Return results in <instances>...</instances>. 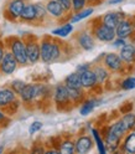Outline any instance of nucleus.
<instances>
[{
    "instance_id": "nucleus-18",
    "label": "nucleus",
    "mask_w": 135,
    "mask_h": 154,
    "mask_svg": "<svg viewBox=\"0 0 135 154\" xmlns=\"http://www.w3.org/2000/svg\"><path fill=\"white\" fill-rule=\"evenodd\" d=\"M120 57L125 63L135 62V46L133 44H125L120 49Z\"/></svg>"
},
{
    "instance_id": "nucleus-23",
    "label": "nucleus",
    "mask_w": 135,
    "mask_h": 154,
    "mask_svg": "<svg viewBox=\"0 0 135 154\" xmlns=\"http://www.w3.org/2000/svg\"><path fill=\"white\" fill-rule=\"evenodd\" d=\"M93 13H94V9H93V8H84V9H82L81 11L74 13V14L71 16L70 23H72V24L80 23V21L84 20V19H87L88 16H91Z\"/></svg>"
},
{
    "instance_id": "nucleus-11",
    "label": "nucleus",
    "mask_w": 135,
    "mask_h": 154,
    "mask_svg": "<svg viewBox=\"0 0 135 154\" xmlns=\"http://www.w3.org/2000/svg\"><path fill=\"white\" fill-rule=\"evenodd\" d=\"M80 75H81V81H82V87L83 88L91 90V88L97 86L98 80H97V76H95L94 70H92V69L86 70V71L81 72Z\"/></svg>"
},
{
    "instance_id": "nucleus-41",
    "label": "nucleus",
    "mask_w": 135,
    "mask_h": 154,
    "mask_svg": "<svg viewBox=\"0 0 135 154\" xmlns=\"http://www.w3.org/2000/svg\"><path fill=\"white\" fill-rule=\"evenodd\" d=\"M4 152V147H0V153H3Z\"/></svg>"
},
{
    "instance_id": "nucleus-30",
    "label": "nucleus",
    "mask_w": 135,
    "mask_h": 154,
    "mask_svg": "<svg viewBox=\"0 0 135 154\" xmlns=\"http://www.w3.org/2000/svg\"><path fill=\"white\" fill-rule=\"evenodd\" d=\"M68 93H70L71 102H78L83 98L82 88H68Z\"/></svg>"
},
{
    "instance_id": "nucleus-22",
    "label": "nucleus",
    "mask_w": 135,
    "mask_h": 154,
    "mask_svg": "<svg viewBox=\"0 0 135 154\" xmlns=\"http://www.w3.org/2000/svg\"><path fill=\"white\" fill-rule=\"evenodd\" d=\"M99 101L98 100H95V98H89V100H86L82 102V106H81V108H80V113L82 116H88L91 114L94 108L98 106Z\"/></svg>"
},
{
    "instance_id": "nucleus-26",
    "label": "nucleus",
    "mask_w": 135,
    "mask_h": 154,
    "mask_svg": "<svg viewBox=\"0 0 135 154\" xmlns=\"http://www.w3.org/2000/svg\"><path fill=\"white\" fill-rule=\"evenodd\" d=\"M92 134H93V139L95 142V144H97V148H98V152L100 154H105L107 153V146H105V142L104 139L100 137V134L97 129H92Z\"/></svg>"
},
{
    "instance_id": "nucleus-38",
    "label": "nucleus",
    "mask_w": 135,
    "mask_h": 154,
    "mask_svg": "<svg viewBox=\"0 0 135 154\" xmlns=\"http://www.w3.org/2000/svg\"><path fill=\"white\" fill-rule=\"evenodd\" d=\"M5 52H6V51H5V49H4V42L0 41V63H2V60H3Z\"/></svg>"
},
{
    "instance_id": "nucleus-33",
    "label": "nucleus",
    "mask_w": 135,
    "mask_h": 154,
    "mask_svg": "<svg viewBox=\"0 0 135 154\" xmlns=\"http://www.w3.org/2000/svg\"><path fill=\"white\" fill-rule=\"evenodd\" d=\"M87 4V0H72V10L73 13H78L82 9H84Z\"/></svg>"
},
{
    "instance_id": "nucleus-4",
    "label": "nucleus",
    "mask_w": 135,
    "mask_h": 154,
    "mask_svg": "<svg viewBox=\"0 0 135 154\" xmlns=\"http://www.w3.org/2000/svg\"><path fill=\"white\" fill-rule=\"evenodd\" d=\"M93 36L100 42H112L117 37V34H115V29H112L102 23L94 27Z\"/></svg>"
},
{
    "instance_id": "nucleus-7",
    "label": "nucleus",
    "mask_w": 135,
    "mask_h": 154,
    "mask_svg": "<svg viewBox=\"0 0 135 154\" xmlns=\"http://www.w3.org/2000/svg\"><path fill=\"white\" fill-rule=\"evenodd\" d=\"M124 61L122 60V57L119 54H115V52H109V54H105L104 55V59H103V65L107 67L109 71L113 72H117L120 71L123 69V65Z\"/></svg>"
},
{
    "instance_id": "nucleus-36",
    "label": "nucleus",
    "mask_w": 135,
    "mask_h": 154,
    "mask_svg": "<svg viewBox=\"0 0 135 154\" xmlns=\"http://www.w3.org/2000/svg\"><path fill=\"white\" fill-rule=\"evenodd\" d=\"M64 9V11L66 13H68L72 10V0H57Z\"/></svg>"
},
{
    "instance_id": "nucleus-6",
    "label": "nucleus",
    "mask_w": 135,
    "mask_h": 154,
    "mask_svg": "<svg viewBox=\"0 0 135 154\" xmlns=\"http://www.w3.org/2000/svg\"><path fill=\"white\" fill-rule=\"evenodd\" d=\"M26 42V52H27V59L28 63H36L38 60H41V51H40V44L37 42L35 37H28Z\"/></svg>"
},
{
    "instance_id": "nucleus-34",
    "label": "nucleus",
    "mask_w": 135,
    "mask_h": 154,
    "mask_svg": "<svg viewBox=\"0 0 135 154\" xmlns=\"http://www.w3.org/2000/svg\"><path fill=\"white\" fill-rule=\"evenodd\" d=\"M42 122H40V121H35V122H32L31 124H30V127H28V133L30 134H35V133H37L38 131H40L41 128H42Z\"/></svg>"
},
{
    "instance_id": "nucleus-17",
    "label": "nucleus",
    "mask_w": 135,
    "mask_h": 154,
    "mask_svg": "<svg viewBox=\"0 0 135 154\" xmlns=\"http://www.w3.org/2000/svg\"><path fill=\"white\" fill-rule=\"evenodd\" d=\"M46 9H47V13L55 19L62 17L66 13L63 6L57 2V0H49V2L46 3Z\"/></svg>"
},
{
    "instance_id": "nucleus-37",
    "label": "nucleus",
    "mask_w": 135,
    "mask_h": 154,
    "mask_svg": "<svg viewBox=\"0 0 135 154\" xmlns=\"http://www.w3.org/2000/svg\"><path fill=\"white\" fill-rule=\"evenodd\" d=\"M89 69H91V65H89V63H82V65L77 66L76 71L81 73V72H83V71H86V70H89Z\"/></svg>"
},
{
    "instance_id": "nucleus-10",
    "label": "nucleus",
    "mask_w": 135,
    "mask_h": 154,
    "mask_svg": "<svg viewBox=\"0 0 135 154\" xmlns=\"http://www.w3.org/2000/svg\"><path fill=\"white\" fill-rule=\"evenodd\" d=\"M25 5H26L25 0H10V2L8 3V6H6V14L10 15L11 20L20 19Z\"/></svg>"
},
{
    "instance_id": "nucleus-9",
    "label": "nucleus",
    "mask_w": 135,
    "mask_h": 154,
    "mask_svg": "<svg viewBox=\"0 0 135 154\" xmlns=\"http://www.w3.org/2000/svg\"><path fill=\"white\" fill-rule=\"evenodd\" d=\"M17 93L11 87L0 88V108H8L9 106L15 104Z\"/></svg>"
},
{
    "instance_id": "nucleus-16",
    "label": "nucleus",
    "mask_w": 135,
    "mask_h": 154,
    "mask_svg": "<svg viewBox=\"0 0 135 154\" xmlns=\"http://www.w3.org/2000/svg\"><path fill=\"white\" fill-rule=\"evenodd\" d=\"M123 19H125L124 14L123 13H119V11H110V13H107L103 19H102V23L105 24L107 26L112 27V29H115L118 26V24L123 20Z\"/></svg>"
},
{
    "instance_id": "nucleus-14",
    "label": "nucleus",
    "mask_w": 135,
    "mask_h": 154,
    "mask_svg": "<svg viewBox=\"0 0 135 154\" xmlns=\"http://www.w3.org/2000/svg\"><path fill=\"white\" fill-rule=\"evenodd\" d=\"M133 24L130 20H128V19H123V20L118 24V26L115 27V34H117V37H120V38H127L131 35L133 32Z\"/></svg>"
},
{
    "instance_id": "nucleus-5",
    "label": "nucleus",
    "mask_w": 135,
    "mask_h": 154,
    "mask_svg": "<svg viewBox=\"0 0 135 154\" xmlns=\"http://www.w3.org/2000/svg\"><path fill=\"white\" fill-rule=\"evenodd\" d=\"M19 66V62L17 60L15 59V56L13 55V52L9 50L5 52L3 60H2V63H0V72L5 76H9V75H13L16 69Z\"/></svg>"
},
{
    "instance_id": "nucleus-32",
    "label": "nucleus",
    "mask_w": 135,
    "mask_h": 154,
    "mask_svg": "<svg viewBox=\"0 0 135 154\" xmlns=\"http://www.w3.org/2000/svg\"><path fill=\"white\" fill-rule=\"evenodd\" d=\"M25 86H26V82H24L22 80H14L10 83V87L17 93V96L22 92V90L25 88Z\"/></svg>"
},
{
    "instance_id": "nucleus-21",
    "label": "nucleus",
    "mask_w": 135,
    "mask_h": 154,
    "mask_svg": "<svg viewBox=\"0 0 135 154\" xmlns=\"http://www.w3.org/2000/svg\"><path fill=\"white\" fill-rule=\"evenodd\" d=\"M20 19L22 21H35L37 20V16H36V9H35V4H26L24 10L21 13Z\"/></svg>"
},
{
    "instance_id": "nucleus-29",
    "label": "nucleus",
    "mask_w": 135,
    "mask_h": 154,
    "mask_svg": "<svg viewBox=\"0 0 135 154\" xmlns=\"http://www.w3.org/2000/svg\"><path fill=\"white\" fill-rule=\"evenodd\" d=\"M35 9H36V16L38 21H42L47 16V9L46 5H44L42 3H35Z\"/></svg>"
},
{
    "instance_id": "nucleus-40",
    "label": "nucleus",
    "mask_w": 135,
    "mask_h": 154,
    "mask_svg": "<svg viewBox=\"0 0 135 154\" xmlns=\"http://www.w3.org/2000/svg\"><path fill=\"white\" fill-rule=\"evenodd\" d=\"M5 118V113L3 111H0V121H3Z\"/></svg>"
},
{
    "instance_id": "nucleus-42",
    "label": "nucleus",
    "mask_w": 135,
    "mask_h": 154,
    "mask_svg": "<svg viewBox=\"0 0 135 154\" xmlns=\"http://www.w3.org/2000/svg\"><path fill=\"white\" fill-rule=\"evenodd\" d=\"M134 131H135V127H134Z\"/></svg>"
},
{
    "instance_id": "nucleus-35",
    "label": "nucleus",
    "mask_w": 135,
    "mask_h": 154,
    "mask_svg": "<svg viewBox=\"0 0 135 154\" xmlns=\"http://www.w3.org/2000/svg\"><path fill=\"white\" fill-rule=\"evenodd\" d=\"M125 44H127L125 38H120V37H115L114 40L112 41V46L115 47V49H122Z\"/></svg>"
},
{
    "instance_id": "nucleus-15",
    "label": "nucleus",
    "mask_w": 135,
    "mask_h": 154,
    "mask_svg": "<svg viewBox=\"0 0 135 154\" xmlns=\"http://www.w3.org/2000/svg\"><path fill=\"white\" fill-rule=\"evenodd\" d=\"M74 143H76V153H78V154L88 153L94 144L93 139L89 136H81Z\"/></svg>"
},
{
    "instance_id": "nucleus-13",
    "label": "nucleus",
    "mask_w": 135,
    "mask_h": 154,
    "mask_svg": "<svg viewBox=\"0 0 135 154\" xmlns=\"http://www.w3.org/2000/svg\"><path fill=\"white\" fill-rule=\"evenodd\" d=\"M122 137H119L118 134H115L110 128L108 129V132L105 133L104 136V142H105V146L110 152H115L119 147H120V143H122Z\"/></svg>"
},
{
    "instance_id": "nucleus-24",
    "label": "nucleus",
    "mask_w": 135,
    "mask_h": 154,
    "mask_svg": "<svg viewBox=\"0 0 135 154\" xmlns=\"http://www.w3.org/2000/svg\"><path fill=\"white\" fill-rule=\"evenodd\" d=\"M73 31V24L72 23H66L61 26H58L57 29H53L51 31L52 35L58 36V37H67L68 35H71V32Z\"/></svg>"
},
{
    "instance_id": "nucleus-31",
    "label": "nucleus",
    "mask_w": 135,
    "mask_h": 154,
    "mask_svg": "<svg viewBox=\"0 0 135 154\" xmlns=\"http://www.w3.org/2000/svg\"><path fill=\"white\" fill-rule=\"evenodd\" d=\"M120 87L125 91L134 90L135 88V76H129L125 80H123L122 83H120Z\"/></svg>"
},
{
    "instance_id": "nucleus-28",
    "label": "nucleus",
    "mask_w": 135,
    "mask_h": 154,
    "mask_svg": "<svg viewBox=\"0 0 135 154\" xmlns=\"http://www.w3.org/2000/svg\"><path fill=\"white\" fill-rule=\"evenodd\" d=\"M122 121L124 123V126L127 127V129L130 132L134 129L135 127V113L133 112H129V113H125L123 117H122Z\"/></svg>"
},
{
    "instance_id": "nucleus-39",
    "label": "nucleus",
    "mask_w": 135,
    "mask_h": 154,
    "mask_svg": "<svg viewBox=\"0 0 135 154\" xmlns=\"http://www.w3.org/2000/svg\"><path fill=\"white\" fill-rule=\"evenodd\" d=\"M120 3H123V0H109L108 2L109 5H115V4H120Z\"/></svg>"
},
{
    "instance_id": "nucleus-3",
    "label": "nucleus",
    "mask_w": 135,
    "mask_h": 154,
    "mask_svg": "<svg viewBox=\"0 0 135 154\" xmlns=\"http://www.w3.org/2000/svg\"><path fill=\"white\" fill-rule=\"evenodd\" d=\"M45 91V86L44 85H34V83H26L25 88L22 90V92L19 94L22 102L28 103L32 102L35 98L40 97V96L44 94Z\"/></svg>"
},
{
    "instance_id": "nucleus-25",
    "label": "nucleus",
    "mask_w": 135,
    "mask_h": 154,
    "mask_svg": "<svg viewBox=\"0 0 135 154\" xmlns=\"http://www.w3.org/2000/svg\"><path fill=\"white\" fill-rule=\"evenodd\" d=\"M93 70L95 72V76H97L98 83H104L105 81L108 80V77H109V70L104 65L103 66H95Z\"/></svg>"
},
{
    "instance_id": "nucleus-20",
    "label": "nucleus",
    "mask_w": 135,
    "mask_h": 154,
    "mask_svg": "<svg viewBox=\"0 0 135 154\" xmlns=\"http://www.w3.org/2000/svg\"><path fill=\"white\" fill-rule=\"evenodd\" d=\"M63 83L68 88H83L82 87V81H81V75H80V72H77V71L67 75Z\"/></svg>"
},
{
    "instance_id": "nucleus-19",
    "label": "nucleus",
    "mask_w": 135,
    "mask_h": 154,
    "mask_svg": "<svg viewBox=\"0 0 135 154\" xmlns=\"http://www.w3.org/2000/svg\"><path fill=\"white\" fill-rule=\"evenodd\" d=\"M122 149L124 152H127V153L135 154V131H133V132H130V133L124 136Z\"/></svg>"
},
{
    "instance_id": "nucleus-2",
    "label": "nucleus",
    "mask_w": 135,
    "mask_h": 154,
    "mask_svg": "<svg viewBox=\"0 0 135 154\" xmlns=\"http://www.w3.org/2000/svg\"><path fill=\"white\" fill-rule=\"evenodd\" d=\"M9 49L13 52V55L15 56V59L17 60L19 65L25 66L28 63V59H27V52H26V42L25 40L20 37H10L9 38Z\"/></svg>"
},
{
    "instance_id": "nucleus-1",
    "label": "nucleus",
    "mask_w": 135,
    "mask_h": 154,
    "mask_svg": "<svg viewBox=\"0 0 135 154\" xmlns=\"http://www.w3.org/2000/svg\"><path fill=\"white\" fill-rule=\"evenodd\" d=\"M40 51H41V61L45 63L55 62L61 57V47L58 42L53 41L50 37L42 38L40 44Z\"/></svg>"
},
{
    "instance_id": "nucleus-27",
    "label": "nucleus",
    "mask_w": 135,
    "mask_h": 154,
    "mask_svg": "<svg viewBox=\"0 0 135 154\" xmlns=\"http://www.w3.org/2000/svg\"><path fill=\"white\" fill-rule=\"evenodd\" d=\"M58 150L60 153H63V154H72L76 152V143L70 139H64L60 143Z\"/></svg>"
},
{
    "instance_id": "nucleus-8",
    "label": "nucleus",
    "mask_w": 135,
    "mask_h": 154,
    "mask_svg": "<svg viewBox=\"0 0 135 154\" xmlns=\"http://www.w3.org/2000/svg\"><path fill=\"white\" fill-rule=\"evenodd\" d=\"M53 100H55L56 104H58V106H64L71 101L70 93H68V87H67L64 83H60L55 87Z\"/></svg>"
},
{
    "instance_id": "nucleus-12",
    "label": "nucleus",
    "mask_w": 135,
    "mask_h": 154,
    "mask_svg": "<svg viewBox=\"0 0 135 154\" xmlns=\"http://www.w3.org/2000/svg\"><path fill=\"white\" fill-rule=\"evenodd\" d=\"M94 36L91 34V32H87V31H83L78 35L77 37V42H78L80 47L83 49L84 51H91L94 49Z\"/></svg>"
}]
</instances>
